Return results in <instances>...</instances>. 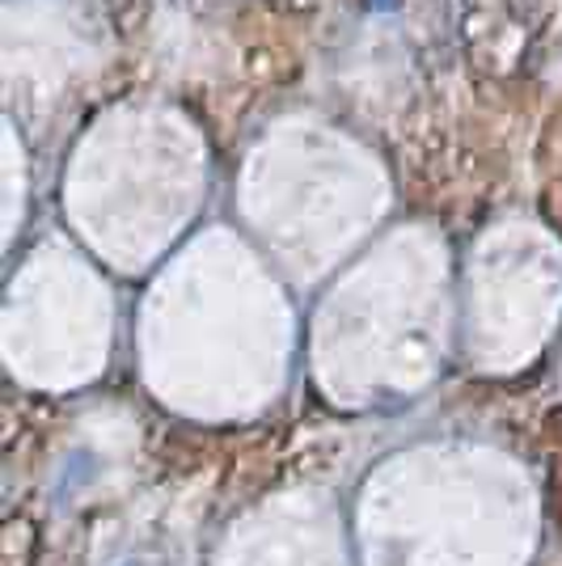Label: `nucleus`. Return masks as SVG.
<instances>
[]
</instances>
